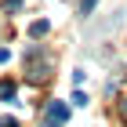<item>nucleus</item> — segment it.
<instances>
[{
    "instance_id": "nucleus-1",
    "label": "nucleus",
    "mask_w": 127,
    "mask_h": 127,
    "mask_svg": "<svg viewBox=\"0 0 127 127\" xmlns=\"http://www.w3.org/2000/svg\"><path fill=\"white\" fill-rule=\"evenodd\" d=\"M69 120V105L65 102H47V109H44V127H62Z\"/></svg>"
},
{
    "instance_id": "nucleus-2",
    "label": "nucleus",
    "mask_w": 127,
    "mask_h": 127,
    "mask_svg": "<svg viewBox=\"0 0 127 127\" xmlns=\"http://www.w3.org/2000/svg\"><path fill=\"white\" fill-rule=\"evenodd\" d=\"M15 95H18V87H15L11 80H0V98H4V102H15Z\"/></svg>"
},
{
    "instance_id": "nucleus-3",
    "label": "nucleus",
    "mask_w": 127,
    "mask_h": 127,
    "mask_svg": "<svg viewBox=\"0 0 127 127\" xmlns=\"http://www.w3.org/2000/svg\"><path fill=\"white\" fill-rule=\"evenodd\" d=\"M29 33H33V36H44V33H47V22H44V18H40V22H33V26H29Z\"/></svg>"
},
{
    "instance_id": "nucleus-4",
    "label": "nucleus",
    "mask_w": 127,
    "mask_h": 127,
    "mask_svg": "<svg viewBox=\"0 0 127 127\" xmlns=\"http://www.w3.org/2000/svg\"><path fill=\"white\" fill-rule=\"evenodd\" d=\"M91 7H95V0H84L80 4V15H91Z\"/></svg>"
},
{
    "instance_id": "nucleus-5",
    "label": "nucleus",
    "mask_w": 127,
    "mask_h": 127,
    "mask_svg": "<svg viewBox=\"0 0 127 127\" xmlns=\"http://www.w3.org/2000/svg\"><path fill=\"white\" fill-rule=\"evenodd\" d=\"M0 127H18V120H11V116H4V120H0Z\"/></svg>"
},
{
    "instance_id": "nucleus-6",
    "label": "nucleus",
    "mask_w": 127,
    "mask_h": 127,
    "mask_svg": "<svg viewBox=\"0 0 127 127\" xmlns=\"http://www.w3.org/2000/svg\"><path fill=\"white\" fill-rule=\"evenodd\" d=\"M7 58H11V51H7V47H0V62H7Z\"/></svg>"
}]
</instances>
